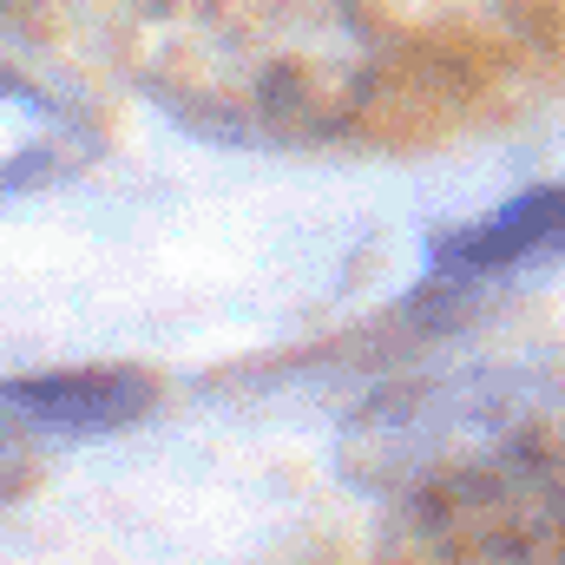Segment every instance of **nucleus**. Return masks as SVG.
I'll use <instances>...</instances> for the list:
<instances>
[{
  "mask_svg": "<svg viewBox=\"0 0 565 565\" xmlns=\"http://www.w3.org/2000/svg\"><path fill=\"white\" fill-rule=\"evenodd\" d=\"M158 408V382L145 369H53V375H20L7 382V415L26 427H46L60 440H93L113 427H132Z\"/></svg>",
  "mask_w": 565,
  "mask_h": 565,
  "instance_id": "39448f33",
  "label": "nucleus"
},
{
  "mask_svg": "<svg viewBox=\"0 0 565 565\" xmlns=\"http://www.w3.org/2000/svg\"><path fill=\"white\" fill-rule=\"evenodd\" d=\"M565 257V178L533 184L467 224L434 231L427 244V277L434 282H487V277H513L533 264Z\"/></svg>",
  "mask_w": 565,
  "mask_h": 565,
  "instance_id": "20e7f679",
  "label": "nucleus"
},
{
  "mask_svg": "<svg viewBox=\"0 0 565 565\" xmlns=\"http://www.w3.org/2000/svg\"><path fill=\"white\" fill-rule=\"evenodd\" d=\"M126 66L191 139L309 151L362 119L382 46L362 0H126Z\"/></svg>",
  "mask_w": 565,
  "mask_h": 565,
  "instance_id": "f257e3e1",
  "label": "nucleus"
},
{
  "mask_svg": "<svg viewBox=\"0 0 565 565\" xmlns=\"http://www.w3.org/2000/svg\"><path fill=\"white\" fill-rule=\"evenodd\" d=\"M422 565H565V480L553 454H513L388 500Z\"/></svg>",
  "mask_w": 565,
  "mask_h": 565,
  "instance_id": "7ed1b4c3",
  "label": "nucleus"
},
{
  "mask_svg": "<svg viewBox=\"0 0 565 565\" xmlns=\"http://www.w3.org/2000/svg\"><path fill=\"white\" fill-rule=\"evenodd\" d=\"M559 388L520 369H467L415 388L375 395L342 434V473L382 500H402L427 480L493 467L513 454H553Z\"/></svg>",
  "mask_w": 565,
  "mask_h": 565,
  "instance_id": "f03ea898",
  "label": "nucleus"
},
{
  "mask_svg": "<svg viewBox=\"0 0 565 565\" xmlns=\"http://www.w3.org/2000/svg\"><path fill=\"white\" fill-rule=\"evenodd\" d=\"M0 113H7V198L46 191V184L86 171L99 158V132L73 106H60L40 86H26L20 73H7Z\"/></svg>",
  "mask_w": 565,
  "mask_h": 565,
  "instance_id": "423d86ee",
  "label": "nucleus"
}]
</instances>
